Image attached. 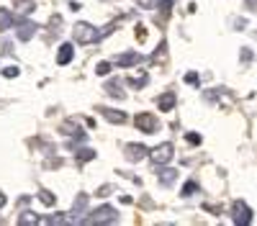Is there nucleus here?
I'll use <instances>...</instances> for the list:
<instances>
[{"label": "nucleus", "instance_id": "f257e3e1", "mask_svg": "<svg viewBox=\"0 0 257 226\" xmlns=\"http://www.w3.org/2000/svg\"><path fill=\"white\" fill-rule=\"evenodd\" d=\"M72 39L77 41V44H95V41H100V31L95 26H90L88 21H77L75 29H72Z\"/></svg>", "mask_w": 257, "mask_h": 226}, {"label": "nucleus", "instance_id": "f03ea898", "mask_svg": "<svg viewBox=\"0 0 257 226\" xmlns=\"http://www.w3.org/2000/svg\"><path fill=\"white\" fill-rule=\"evenodd\" d=\"M118 221V211L113 208V205H98V208L85 216L80 223H116Z\"/></svg>", "mask_w": 257, "mask_h": 226}, {"label": "nucleus", "instance_id": "7ed1b4c3", "mask_svg": "<svg viewBox=\"0 0 257 226\" xmlns=\"http://www.w3.org/2000/svg\"><path fill=\"white\" fill-rule=\"evenodd\" d=\"M173 157H175V147L170 141H162L155 149H149V159H152L155 164H167Z\"/></svg>", "mask_w": 257, "mask_h": 226}, {"label": "nucleus", "instance_id": "20e7f679", "mask_svg": "<svg viewBox=\"0 0 257 226\" xmlns=\"http://www.w3.org/2000/svg\"><path fill=\"white\" fill-rule=\"evenodd\" d=\"M231 221L237 223V226L252 223V208H249L244 200H234V203H231Z\"/></svg>", "mask_w": 257, "mask_h": 226}, {"label": "nucleus", "instance_id": "39448f33", "mask_svg": "<svg viewBox=\"0 0 257 226\" xmlns=\"http://www.w3.org/2000/svg\"><path fill=\"white\" fill-rule=\"evenodd\" d=\"M134 123H137V129H139V131H144V134H155V131L160 129V121H157V116H155V113H149V111L137 113Z\"/></svg>", "mask_w": 257, "mask_h": 226}, {"label": "nucleus", "instance_id": "423d86ee", "mask_svg": "<svg viewBox=\"0 0 257 226\" xmlns=\"http://www.w3.org/2000/svg\"><path fill=\"white\" fill-rule=\"evenodd\" d=\"M34 34H36V24H34V21H29V18H16V36H18L21 41H31Z\"/></svg>", "mask_w": 257, "mask_h": 226}, {"label": "nucleus", "instance_id": "0eeeda50", "mask_svg": "<svg viewBox=\"0 0 257 226\" xmlns=\"http://www.w3.org/2000/svg\"><path fill=\"white\" fill-rule=\"evenodd\" d=\"M123 157H126L128 162H142L144 157H149V149L144 147V144L132 141V144H126V147H123Z\"/></svg>", "mask_w": 257, "mask_h": 226}, {"label": "nucleus", "instance_id": "6e6552de", "mask_svg": "<svg viewBox=\"0 0 257 226\" xmlns=\"http://www.w3.org/2000/svg\"><path fill=\"white\" fill-rule=\"evenodd\" d=\"M85 208H88V193H77V198H75V203H72V216H70V221L75 223V221H82V213H85Z\"/></svg>", "mask_w": 257, "mask_h": 226}, {"label": "nucleus", "instance_id": "1a4fd4ad", "mask_svg": "<svg viewBox=\"0 0 257 226\" xmlns=\"http://www.w3.org/2000/svg\"><path fill=\"white\" fill-rule=\"evenodd\" d=\"M139 62H142V54L139 52H123V54L116 57V65L118 67H134V65H139Z\"/></svg>", "mask_w": 257, "mask_h": 226}, {"label": "nucleus", "instance_id": "9d476101", "mask_svg": "<svg viewBox=\"0 0 257 226\" xmlns=\"http://www.w3.org/2000/svg\"><path fill=\"white\" fill-rule=\"evenodd\" d=\"M157 180H160L162 185H173V182L178 180V170L165 167V164H157Z\"/></svg>", "mask_w": 257, "mask_h": 226}, {"label": "nucleus", "instance_id": "9b49d317", "mask_svg": "<svg viewBox=\"0 0 257 226\" xmlns=\"http://www.w3.org/2000/svg\"><path fill=\"white\" fill-rule=\"evenodd\" d=\"M175 103H178V95H175L173 90H167V93H162V95L157 98V108H160V111H173Z\"/></svg>", "mask_w": 257, "mask_h": 226}, {"label": "nucleus", "instance_id": "f8f14e48", "mask_svg": "<svg viewBox=\"0 0 257 226\" xmlns=\"http://www.w3.org/2000/svg\"><path fill=\"white\" fill-rule=\"evenodd\" d=\"M121 88H123V82H121V80H108V82H105V88H103V90L108 93L111 98H116V100H123V98H126V93H123Z\"/></svg>", "mask_w": 257, "mask_h": 226}, {"label": "nucleus", "instance_id": "ddd939ff", "mask_svg": "<svg viewBox=\"0 0 257 226\" xmlns=\"http://www.w3.org/2000/svg\"><path fill=\"white\" fill-rule=\"evenodd\" d=\"M100 111V116L105 118V121H111V123H126V113L123 111H116V108H98Z\"/></svg>", "mask_w": 257, "mask_h": 226}, {"label": "nucleus", "instance_id": "4468645a", "mask_svg": "<svg viewBox=\"0 0 257 226\" xmlns=\"http://www.w3.org/2000/svg\"><path fill=\"white\" fill-rule=\"evenodd\" d=\"M75 57V47L72 44H62L59 52H57V65H70Z\"/></svg>", "mask_w": 257, "mask_h": 226}, {"label": "nucleus", "instance_id": "2eb2a0df", "mask_svg": "<svg viewBox=\"0 0 257 226\" xmlns=\"http://www.w3.org/2000/svg\"><path fill=\"white\" fill-rule=\"evenodd\" d=\"M59 131L64 134V136H77V139H85V134H82V129L77 126V123L70 118V121H64L62 126H59Z\"/></svg>", "mask_w": 257, "mask_h": 226}, {"label": "nucleus", "instance_id": "dca6fc26", "mask_svg": "<svg viewBox=\"0 0 257 226\" xmlns=\"http://www.w3.org/2000/svg\"><path fill=\"white\" fill-rule=\"evenodd\" d=\"M13 26H16V16H13V11L0 8V34L8 31V29H13Z\"/></svg>", "mask_w": 257, "mask_h": 226}, {"label": "nucleus", "instance_id": "f3484780", "mask_svg": "<svg viewBox=\"0 0 257 226\" xmlns=\"http://www.w3.org/2000/svg\"><path fill=\"white\" fill-rule=\"evenodd\" d=\"M13 8H16V13H18V16H29V13H34L36 3H34V0H16Z\"/></svg>", "mask_w": 257, "mask_h": 226}, {"label": "nucleus", "instance_id": "a211bd4d", "mask_svg": "<svg viewBox=\"0 0 257 226\" xmlns=\"http://www.w3.org/2000/svg\"><path fill=\"white\" fill-rule=\"evenodd\" d=\"M36 223H41V218L34 211H24L18 216V226H36Z\"/></svg>", "mask_w": 257, "mask_h": 226}, {"label": "nucleus", "instance_id": "6ab92c4d", "mask_svg": "<svg viewBox=\"0 0 257 226\" xmlns=\"http://www.w3.org/2000/svg\"><path fill=\"white\" fill-rule=\"evenodd\" d=\"M36 195H39V200H41V203H44V205H54V203H57V198H54V193H49L47 188H41V190H39Z\"/></svg>", "mask_w": 257, "mask_h": 226}, {"label": "nucleus", "instance_id": "aec40b11", "mask_svg": "<svg viewBox=\"0 0 257 226\" xmlns=\"http://www.w3.org/2000/svg\"><path fill=\"white\" fill-rule=\"evenodd\" d=\"M75 157H77V162H90V159H95V152L85 147V149H77Z\"/></svg>", "mask_w": 257, "mask_h": 226}, {"label": "nucleus", "instance_id": "412c9836", "mask_svg": "<svg viewBox=\"0 0 257 226\" xmlns=\"http://www.w3.org/2000/svg\"><path fill=\"white\" fill-rule=\"evenodd\" d=\"M147 80H149V75H147V72H142L139 77H128L126 82H128L132 88H144V85H147Z\"/></svg>", "mask_w": 257, "mask_h": 226}, {"label": "nucleus", "instance_id": "4be33fe9", "mask_svg": "<svg viewBox=\"0 0 257 226\" xmlns=\"http://www.w3.org/2000/svg\"><path fill=\"white\" fill-rule=\"evenodd\" d=\"M193 193H198V182H196V180H188V182L183 185V195H185V198H190Z\"/></svg>", "mask_w": 257, "mask_h": 226}, {"label": "nucleus", "instance_id": "5701e85b", "mask_svg": "<svg viewBox=\"0 0 257 226\" xmlns=\"http://www.w3.org/2000/svg\"><path fill=\"white\" fill-rule=\"evenodd\" d=\"M165 57H167V41H162V44L157 47V52H155L152 62H160V59H165Z\"/></svg>", "mask_w": 257, "mask_h": 226}, {"label": "nucleus", "instance_id": "b1692460", "mask_svg": "<svg viewBox=\"0 0 257 226\" xmlns=\"http://www.w3.org/2000/svg\"><path fill=\"white\" fill-rule=\"evenodd\" d=\"M108 72H111V62H98V67H95V75L105 77Z\"/></svg>", "mask_w": 257, "mask_h": 226}, {"label": "nucleus", "instance_id": "393cba45", "mask_svg": "<svg viewBox=\"0 0 257 226\" xmlns=\"http://www.w3.org/2000/svg\"><path fill=\"white\" fill-rule=\"evenodd\" d=\"M18 75H21V70H18L16 65H8V67H3V77H8V80H11V77H18Z\"/></svg>", "mask_w": 257, "mask_h": 226}, {"label": "nucleus", "instance_id": "a878e982", "mask_svg": "<svg viewBox=\"0 0 257 226\" xmlns=\"http://www.w3.org/2000/svg\"><path fill=\"white\" fill-rule=\"evenodd\" d=\"M157 3H160V0H137V6H139V8H147V11L157 8Z\"/></svg>", "mask_w": 257, "mask_h": 226}, {"label": "nucleus", "instance_id": "bb28decb", "mask_svg": "<svg viewBox=\"0 0 257 226\" xmlns=\"http://www.w3.org/2000/svg\"><path fill=\"white\" fill-rule=\"evenodd\" d=\"M113 193V185H103V188H98V195L105 198V195H111Z\"/></svg>", "mask_w": 257, "mask_h": 226}, {"label": "nucleus", "instance_id": "cd10ccee", "mask_svg": "<svg viewBox=\"0 0 257 226\" xmlns=\"http://www.w3.org/2000/svg\"><path fill=\"white\" fill-rule=\"evenodd\" d=\"M116 26H118V24H116V21H111V24H108V26H105V29L100 31V39H105V36H108V34H111V31H113Z\"/></svg>", "mask_w": 257, "mask_h": 226}, {"label": "nucleus", "instance_id": "c85d7f7f", "mask_svg": "<svg viewBox=\"0 0 257 226\" xmlns=\"http://www.w3.org/2000/svg\"><path fill=\"white\" fill-rule=\"evenodd\" d=\"M185 82H188V85H198V75L196 72H188L185 75Z\"/></svg>", "mask_w": 257, "mask_h": 226}, {"label": "nucleus", "instance_id": "c756f323", "mask_svg": "<svg viewBox=\"0 0 257 226\" xmlns=\"http://www.w3.org/2000/svg\"><path fill=\"white\" fill-rule=\"evenodd\" d=\"M134 34H137V39H139V41H144V39H147V29H144L142 24L137 26V31H134Z\"/></svg>", "mask_w": 257, "mask_h": 226}, {"label": "nucleus", "instance_id": "7c9ffc66", "mask_svg": "<svg viewBox=\"0 0 257 226\" xmlns=\"http://www.w3.org/2000/svg\"><path fill=\"white\" fill-rule=\"evenodd\" d=\"M185 139H188V144H201V136L198 134H188Z\"/></svg>", "mask_w": 257, "mask_h": 226}, {"label": "nucleus", "instance_id": "2f4dec72", "mask_svg": "<svg viewBox=\"0 0 257 226\" xmlns=\"http://www.w3.org/2000/svg\"><path fill=\"white\" fill-rule=\"evenodd\" d=\"M244 6H247L249 11H257V0H244Z\"/></svg>", "mask_w": 257, "mask_h": 226}, {"label": "nucleus", "instance_id": "473e14b6", "mask_svg": "<svg viewBox=\"0 0 257 226\" xmlns=\"http://www.w3.org/2000/svg\"><path fill=\"white\" fill-rule=\"evenodd\" d=\"M242 59H244V62H252V52L244 49V52H242Z\"/></svg>", "mask_w": 257, "mask_h": 226}, {"label": "nucleus", "instance_id": "72a5a7b5", "mask_svg": "<svg viewBox=\"0 0 257 226\" xmlns=\"http://www.w3.org/2000/svg\"><path fill=\"white\" fill-rule=\"evenodd\" d=\"M3 205H6V195H3V193H0V208H3Z\"/></svg>", "mask_w": 257, "mask_h": 226}]
</instances>
